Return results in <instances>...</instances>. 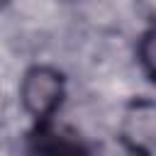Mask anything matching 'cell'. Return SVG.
<instances>
[{
	"instance_id": "1",
	"label": "cell",
	"mask_w": 156,
	"mask_h": 156,
	"mask_svg": "<svg viewBox=\"0 0 156 156\" xmlns=\"http://www.w3.org/2000/svg\"><path fill=\"white\" fill-rule=\"evenodd\" d=\"M66 98V78L58 68L39 63L24 71L20 83L22 107L34 117V122L54 119Z\"/></svg>"
},
{
	"instance_id": "2",
	"label": "cell",
	"mask_w": 156,
	"mask_h": 156,
	"mask_svg": "<svg viewBox=\"0 0 156 156\" xmlns=\"http://www.w3.org/2000/svg\"><path fill=\"white\" fill-rule=\"evenodd\" d=\"M119 141L132 156H156V102L139 98L127 105L119 122Z\"/></svg>"
},
{
	"instance_id": "3",
	"label": "cell",
	"mask_w": 156,
	"mask_h": 156,
	"mask_svg": "<svg viewBox=\"0 0 156 156\" xmlns=\"http://www.w3.org/2000/svg\"><path fill=\"white\" fill-rule=\"evenodd\" d=\"M29 156H95V154L76 129L46 119L37 122L29 134Z\"/></svg>"
},
{
	"instance_id": "4",
	"label": "cell",
	"mask_w": 156,
	"mask_h": 156,
	"mask_svg": "<svg viewBox=\"0 0 156 156\" xmlns=\"http://www.w3.org/2000/svg\"><path fill=\"white\" fill-rule=\"evenodd\" d=\"M136 56H139V63H141L144 73L156 83V24H151L141 34L139 46H136Z\"/></svg>"
},
{
	"instance_id": "5",
	"label": "cell",
	"mask_w": 156,
	"mask_h": 156,
	"mask_svg": "<svg viewBox=\"0 0 156 156\" xmlns=\"http://www.w3.org/2000/svg\"><path fill=\"white\" fill-rule=\"evenodd\" d=\"M7 2H10V0H0V7H5V5H7Z\"/></svg>"
}]
</instances>
